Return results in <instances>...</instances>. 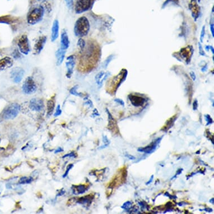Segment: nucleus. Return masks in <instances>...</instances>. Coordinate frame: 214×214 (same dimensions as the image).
Segmentation results:
<instances>
[{
  "label": "nucleus",
  "instance_id": "15",
  "mask_svg": "<svg viewBox=\"0 0 214 214\" xmlns=\"http://www.w3.org/2000/svg\"><path fill=\"white\" fill-rule=\"evenodd\" d=\"M70 46V40L66 30H62L61 36V48L63 50H67Z\"/></svg>",
  "mask_w": 214,
  "mask_h": 214
},
{
  "label": "nucleus",
  "instance_id": "10",
  "mask_svg": "<svg viewBox=\"0 0 214 214\" xmlns=\"http://www.w3.org/2000/svg\"><path fill=\"white\" fill-rule=\"evenodd\" d=\"M47 37L46 36H41L39 37L37 40H36L34 48H33V54H39L43 50L44 46L47 42Z\"/></svg>",
  "mask_w": 214,
  "mask_h": 214
},
{
  "label": "nucleus",
  "instance_id": "42",
  "mask_svg": "<svg viewBox=\"0 0 214 214\" xmlns=\"http://www.w3.org/2000/svg\"><path fill=\"white\" fill-rule=\"evenodd\" d=\"M190 76L191 77V78H192V79L193 81L195 80L196 79V75L195 74V72H193V71H192V72H191Z\"/></svg>",
  "mask_w": 214,
  "mask_h": 214
},
{
  "label": "nucleus",
  "instance_id": "12",
  "mask_svg": "<svg viewBox=\"0 0 214 214\" xmlns=\"http://www.w3.org/2000/svg\"><path fill=\"white\" fill-rule=\"evenodd\" d=\"M75 56L74 55H71L68 57L66 62V66L67 69V78H70L72 76L75 66Z\"/></svg>",
  "mask_w": 214,
  "mask_h": 214
},
{
  "label": "nucleus",
  "instance_id": "14",
  "mask_svg": "<svg viewBox=\"0 0 214 214\" xmlns=\"http://www.w3.org/2000/svg\"><path fill=\"white\" fill-rule=\"evenodd\" d=\"M13 64V59L9 57H5L0 59V72L10 68Z\"/></svg>",
  "mask_w": 214,
  "mask_h": 214
},
{
  "label": "nucleus",
  "instance_id": "4",
  "mask_svg": "<svg viewBox=\"0 0 214 214\" xmlns=\"http://www.w3.org/2000/svg\"><path fill=\"white\" fill-rule=\"evenodd\" d=\"M20 109V105L17 103H12L8 105L3 112V118L5 120H12L15 118L18 115Z\"/></svg>",
  "mask_w": 214,
  "mask_h": 214
},
{
  "label": "nucleus",
  "instance_id": "18",
  "mask_svg": "<svg viewBox=\"0 0 214 214\" xmlns=\"http://www.w3.org/2000/svg\"><path fill=\"white\" fill-rule=\"evenodd\" d=\"M59 22L57 20H55L54 22L52 28L51 34V40L54 42L59 37Z\"/></svg>",
  "mask_w": 214,
  "mask_h": 214
},
{
  "label": "nucleus",
  "instance_id": "20",
  "mask_svg": "<svg viewBox=\"0 0 214 214\" xmlns=\"http://www.w3.org/2000/svg\"><path fill=\"white\" fill-rule=\"evenodd\" d=\"M66 54V51L60 48L57 49L56 52V64L57 66H59L64 60V56Z\"/></svg>",
  "mask_w": 214,
  "mask_h": 214
},
{
  "label": "nucleus",
  "instance_id": "8",
  "mask_svg": "<svg viewBox=\"0 0 214 214\" xmlns=\"http://www.w3.org/2000/svg\"><path fill=\"white\" fill-rule=\"evenodd\" d=\"M25 71L22 67H16L11 71V78L15 83H19L22 81L24 76Z\"/></svg>",
  "mask_w": 214,
  "mask_h": 214
},
{
  "label": "nucleus",
  "instance_id": "27",
  "mask_svg": "<svg viewBox=\"0 0 214 214\" xmlns=\"http://www.w3.org/2000/svg\"><path fill=\"white\" fill-rule=\"evenodd\" d=\"M78 86H74L71 89V90H70V93L72 94V95H74L75 96H80V97H82V95L80 94V93H78L77 91V88H78Z\"/></svg>",
  "mask_w": 214,
  "mask_h": 214
},
{
  "label": "nucleus",
  "instance_id": "32",
  "mask_svg": "<svg viewBox=\"0 0 214 214\" xmlns=\"http://www.w3.org/2000/svg\"><path fill=\"white\" fill-rule=\"evenodd\" d=\"M64 1H65V3L67 5V7L71 9V8H72L74 0H64Z\"/></svg>",
  "mask_w": 214,
  "mask_h": 214
},
{
  "label": "nucleus",
  "instance_id": "31",
  "mask_svg": "<svg viewBox=\"0 0 214 214\" xmlns=\"http://www.w3.org/2000/svg\"><path fill=\"white\" fill-rule=\"evenodd\" d=\"M112 59V55H110V56L108 57L107 58V59H106V60H105V61H104V62L103 65V66L104 67V69H106V68H107V66H108V65L109 64L110 62L111 61V60Z\"/></svg>",
  "mask_w": 214,
  "mask_h": 214
},
{
  "label": "nucleus",
  "instance_id": "50",
  "mask_svg": "<svg viewBox=\"0 0 214 214\" xmlns=\"http://www.w3.org/2000/svg\"><path fill=\"white\" fill-rule=\"evenodd\" d=\"M38 1H39V2H44L46 1H47V0H37Z\"/></svg>",
  "mask_w": 214,
  "mask_h": 214
},
{
  "label": "nucleus",
  "instance_id": "38",
  "mask_svg": "<svg viewBox=\"0 0 214 214\" xmlns=\"http://www.w3.org/2000/svg\"><path fill=\"white\" fill-rule=\"evenodd\" d=\"M72 167H73V164H69V165L67 166V170H66V171L65 172L64 175L63 176V177H64V178H65V177L67 176V174H68L69 172V171H70L71 169L72 168Z\"/></svg>",
  "mask_w": 214,
  "mask_h": 214
},
{
  "label": "nucleus",
  "instance_id": "39",
  "mask_svg": "<svg viewBox=\"0 0 214 214\" xmlns=\"http://www.w3.org/2000/svg\"><path fill=\"white\" fill-rule=\"evenodd\" d=\"M197 107H198V102L197 100H195L193 103V109L194 110H196L197 109Z\"/></svg>",
  "mask_w": 214,
  "mask_h": 214
},
{
  "label": "nucleus",
  "instance_id": "43",
  "mask_svg": "<svg viewBox=\"0 0 214 214\" xmlns=\"http://www.w3.org/2000/svg\"><path fill=\"white\" fill-rule=\"evenodd\" d=\"M126 157L127 158H129V159H131V160H134V159H135V158L134 157V156H132V155H130V154H127L126 155Z\"/></svg>",
  "mask_w": 214,
  "mask_h": 214
},
{
  "label": "nucleus",
  "instance_id": "46",
  "mask_svg": "<svg viewBox=\"0 0 214 214\" xmlns=\"http://www.w3.org/2000/svg\"><path fill=\"white\" fill-rule=\"evenodd\" d=\"M64 151V150L62 149L61 147H59V148H58V149L55 151V153H60V152H62V151Z\"/></svg>",
  "mask_w": 214,
  "mask_h": 214
},
{
  "label": "nucleus",
  "instance_id": "35",
  "mask_svg": "<svg viewBox=\"0 0 214 214\" xmlns=\"http://www.w3.org/2000/svg\"><path fill=\"white\" fill-rule=\"evenodd\" d=\"M76 154H75V152L72 151V152H71V153L68 154H66V155H64L63 156V158H67V157H70V158H76Z\"/></svg>",
  "mask_w": 214,
  "mask_h": 214
},
{
  "label": "nucleus",
  "instance_id": "6",
  "mask_svg": "<svg viewBox=\"0 0 214 214\" xmlns=\"http://www.w3.org/2000/svg\"><path fill=\"white\" fill-rule=\"evenodd\" d=\"M22 89L25 94H31L35 93L37 89V86L32 77L28 76L25 79L22 86Z\"/></svg>",
  "mask_w": 214,
  "mask_h": 214
},
{
  "label": "nucleus",
  "instance_id": "21",
  "mask_svg": "<svg viewBox=\"0 0 214 214\" xmlns=\"http://www.w3.org/2000/svg\"><path fill=\"white\" fill-rule=\"evenodd\" d=\"M86 191V186L84 185L72 186V191L75 195L83 194Z\"/></svg>",
  "mask_w": 214,
  "mask_h": 214
},
{
  "label": "nucleus",
  "instance_id": "34",
  "mask_svg": "<svg viewBox=\"0 0 214 214\" xmlns=\"http://www.w3.org/2000/svg\"><path fill=\"white\" fill-rule=\"evenodd\" d=\"M198 48H199V53L200 54V55L203 56H205L206 54H205V52L203 51V48H202V47L201 46V43H198Z\"/></svg>",
  "mask_w": 214,
  "mask_h": 214
},
{
  "label": "nucleus",
  "instance_id": "19",
  "mask_svg": "<svg viewBox=\"0 0 214 214\" xmlns=\"http://www.w3.org/2000/svg\"><path fill=\"white\" fill-rule=\"evenodd\" d=\"M110 75V72L105 73L104 71H100L95 76V80L97 85L99 87L102 86L103 81L107 79V77Z\"/></svg>",
  "mask_w": 214,
  "mask_h": 214
},
{
  "label": "nucleus",
  "instance_id": "49",
  "mask_svg": "<svg viewBox=\"0 0 214 214\" xmlns=\"http://www.w3.org/2000/svg\"><path fill=\"white\" fill-rule=\"evenodd\" d=\"M214 198H212L210 200V202H211L212 204H214Z\"/></svg>",
  "mask_w": 214,
  "mask_h": 214
},
{
  "label": "nucleus",
  "instance_id": "22",
  "mask_svg": "<svg viewBox=\"0 0 214 214\" xmlns=\"http://www.w3.org/2000/svg\"><path fill=\"white\" fill-rule=\"evenodd\" d=\"M93 198V196L91 195H89L86 196L84 197L78 198L77 200L76 199V202L80 204H83V205H89L92 201Z\"/></svg>",
  "mask_w": 214,
  "mask_h": 214
},
{
  "label": "nucleus",
  "instance_id": "48",
  "mask_svg": "<svg viewBox=\"0 0 214 214\" xmlns=\"http://www.w3.org/2000/svg\"><path fill=\"white\" fill-rule=\"evenodd\" d=\"M204 210H205L206 211L208 212H211L212 211V210L211 209H210V208H207V209H204Z\"/></svg>",
  "mask_w": 214,
  "mask_h": 214
},
{
  "label": "nucleus",
  "instance_id": "3",
  "mask_svg": "<svg viewBox=\"0 0 214 214\" xmlns=\"http://www.w3.org/2000/svg\"><path fill=\"white\" fill-rule=\"evenodd\" d=\"M44 14V8L39 5L33 8L28 13L27 22L30 25H35L41 22Z\"/></svg>",
  "mask_w": 214,
  "mask_h": 214
},
{
  "label": "nucleus",
  "instance_id": "36",
  "mask_svg": "<svg viewBox=\"0 0 214 214\" xmlns=\"http://www.w3.org/2000/svg\"><path fill=\"white\" fill-rule=\"evenodd\" d=\"M205 34V27L203 26L202 29L201 30V35H200V41L201 42H203V38Z\"/></svg>",
  "mask_w": 214,
  "mask_h": 214
},
{
  "label": "nucleus",
  "instance_id": "1",
  "mask_svg": "<svg viewBox=\"0 0 214 214\" xmlns=\"http://www.w3.org/2000/svg\"><path fill=\"white\" fill-rule=\"evenodd\" d=\"M100 57V49L94 41L89 40L80 52L78 69L80 72H89L96 67Z\"/></svg>",
  "mask_w": 214,
  "mask_h": 214
},
{
  "label": "nucleus",
  "instance_id": "2",
  "mask_svg": "<svg viewBox=\"0 0 214 214\" xmlns=\"http://www.w3.org/2000/svg\"><path fill=\"white\" fill-rule=\"evenodd\" d=\"M90 30V23L85 16L79 18L75 23L74 33L76 37H83L88 34Z\"/></svg>",
  "mask_w": 214,
  "mask_h": 214
},
{
  "label": "nucleus",
  "instance_id": "33",
  "mask_svg": "<svg viewBox=\"0 0 214 214\" xmlns=\"http://www.w3.org/2000/svg\"><path fill=\"white\" fill-rule=\"evenodd\" d=\"M62 110H61V107H60V105H59L57 107L56 110V112L54 114V117H57L59 115H60L61 114Z\"/></svg>",
  "mask_w": 214,
  "mask_h": 214
},
{
  "label": "nucleus",
  "instance_id": "41",
  "mask_svg": "<svg viewBox=\"0 0 214 214\" xmlns=\"http://www.w3.org/2000/svg\"><path fill=\"white\" fill-rule=\"evenodd\" d=\"M164 196H167V197H168L169 198H171V199H172V198H173V199H175V198H176V196H172V195H171L168 192H166L165 194H164Z\"/></svg>",
  "mask_w": 214,
  "mask_h": 214
},
{
  "label": "nucleus",
  "instance_id": "11",
  "mask_svg": "<svg viewBox=\"0 0 214 214\" xmlns=\"http://www.w3.org/2000/svg\"><path fill=\"white\" fill-rule=\"evenodd\" d=\"M193 53V48L192 46H188L186 47L183 48L179 52V55L182 57V59H184L187 64H188L190 61L191 57Z\"/></svg>",
  "mask_w": 214,
  "mask_h": 214
},
{
  "label": "nucleus",
  "instance_id": "17",
  "mask_svg": "<svg viewBox=\"0 0 214 214\" xmlns=\"http://www.w3.org/2000/svg\"><path fill=\"white\" fill-rule=\"evenodd\" d=\"M129 99L131 102V104L135 107H140L144 105L146 100L143 97L134 95H130L129 96Z\"/></svg>",
  "mask_w": 214,
  "mask_h": 214
},
{
  "label": "nucleus",
  "instance_id": "5",
  "mask_svg": "<svg viewBox=\"0 0 214 214\" xmlns=\"http://www.w3.org/2000/svg\"><path fill=\"white\" fill-rule=\"evenodd\" d=\"M95 0H75V11L78 14L88 11L91 8Z\"/></svg>",
  "mask_w": 214,
  "mask_h": 214
},
{
  "label": "nucleus",
  "instance_id": "23",
  "mask_svg": "<svg viewBox=\"0 0 214 214\" xmlns=\"http://www.w3.org/2000/svg\"><path fill=\"white\" fill-rule=\"evenodd\" d=\"M55 106V101L54 99L52 98L49 99L47 102V115H50L54 112V109Z\"/></svg>",
  "mask_w": 214,
  "mask_h": 214
},
{
  "label": "nucleus",
  "instance_id": "37",
  "mask_svg": "<svg viewBox=\"0 0 214 214\" xmlns=\"http://www.w3.org/2000/svg\"><path fill=\"white\" fill-rule=\"evenodd\" d=\"M205 118H206L207 122V124H206L207 126H208L209 125H211L212 123V120L211 117L209 115H205Z\"/></svg>",
  "mask_w": 214,
  "mask_h": 214
},
{
  "label": "nucleus",
  "instance_id": "24",
  "mask_svg": "<svg viewBox=\"0 0 214 214\" xmlns=\"http://www.w3.org/2000/svg\"><path fill=\"white\" fill-rule=\"evenodd\" d=\"M107 113L108 115V120H109V124H108V129L112 130L116 127V122L114 118H113L112 115L110 113L108 110H107Z\"/></svg>",
  "mask_w": 214,
  "mask_h": 214
},
{
  "label": "nucleus",
  "instance_id": "16",
  "mask_svg": "<svg viewBox=\"0 0 214 214\" xmlns=\"http://www.w3.org/2000/svg\"><path fill=\"white\" fill-rule=\"evenodd\" d=\"M161 140V138H159L158 139L155 140L153 143H151L149 146H147L144 148H139V149H138L137 150H138V151H140V152H144V153H147V154L152 153L155 151L157 145L159 144V143H160V142Z\"/></svg>",
  "mask_w": 214,
  "mask_h": 214
},
{
  "label": "nucleus",
  "instance_id": "7",
  "mask_svg": "<svg viewBox=\"0 0 214 214\" xmlns=\"http://www.w3.org/2000/svg\"><path fill=\"white\" fill-rule=\"evenodd\" d=\"M18 46L19 51L22 54L25 55H28L30 51V46L29 39L27 35H23L19 38Z\"/></svg>",
  "mask_w": 214,
  "mask_h": 214
},
{
  "label": "nucleus",
  "instance_id": "9",
  "mask_svg": "<svg viewBox=\"0 0 214 214\" xmlns=\"http://www.w3.org/2000/svg\"><path fill=\"white\" fill-rule=\"evenodd\" d=\"M29 108L33 111L40 112L44 108V102L42 99L33 98L30 100Z\"/></svg>",
  "mask_w": 214,
  "mask_h": 214
},
{
  "label": "nucleus",
  "instance_id": "44",
  "mask_svg": "<svg viewBox=\"0 0 214 214\" xmlns=\"http://www.w3.org/2000/svg\"><path fill=\"white\" fill-rule=\"evenodd\" d=\"M210 29H211V32L212 33V36L214 37V24H212L210 25Z\"/></svg>",
  "mask_w": 214,
  "mask_h": 214
},
{
  "label": "nucleus",
  "instance_id": "13",
  "mask_svg": "<svg viewBox=\"0 0 214 214\" xmlns=\"http://www.w3.org/2000/svg\"><path fill=\"white\" fill-rule=\"evenodd\" d=\"M189 8L191 11L192 15L194 19L196 20L198 19L200 14V8L197 3V0H191L189 4Z\"/></svg>",
  "mask_w": 214,
  "mask_h": 214
},
{
  "label": "nucleus",
  "instance_id": "47",
  "mask_svg": "<svg viewBox=\"0 0 214 214\" xmlns=\"http://www.w3.org/2000/svg\"><path fill=\"white\" fill-rule=\"evenodd\" d=\"M169 1H172V2H173V3H178V0H167V1H166V3H168Z\"/></svg>",
  "mask_w": 214,
  "mask_h": 214
},
{
  "label": "nucleus",
  "instance_id": "26",
  "mask_svg": "<svg viewBox=\"0 0 214 214\" xmlns=\"http://www.w3.org/2000/svg\"><path fill=\"white\" fill-rule=\"evenodd\" d=\"M32 181V177H22V178L20 179L19 183V184H23V185L29 184V183H30Z\"/></svg>",
  "mask_w": 214,
  "mask_h": 214
},
{
  "label": "nucleus",
  "instance_id": "51",
  "mask_svg": "<svg viewBox=\"0 0 214 214\" xmlns=\"http://www.w3.org/2000/svg\"><path fill=\"white\" fill-rule=\"evenodd\" d=\"M199 1H200V0H199Z\"/></svg>",
  "mask_w": 214,
  "mask_h": 214
},
{
  "label": "nucleus",
  "instance_id": "25",
  "mask_svg": "<svg viewBox=\"0 0 214 214\" xmlns=\"http://www.w3.org/2000/svg\"><path fill=\"white\" fill-rule=\"evenodd\" d=\"M16 22V19L11 18L10 16H2L0 18V23H5V24H13Z\"/></svg>",
  "mask_w": 214,
  "mask_h": 214
},
{
  "label": "nucleus",
  "instance_id": "29",
  "mask_svg": "<svg viewBox=\"0 0 214 214\" xmlns=\"http://www.w3.org/2000/svg\"><path fill=\"white\" fill-rule=\"evenodd\" d=\"M103 142H104V146H102L101 147H99V149H104L105 147H107L108 145L110 144V141L108 140V139L107 138V137L106 136H103Z\"/></svg>",
  "mask_w": 214,
  "mask_h": 214
},
{
  "label": "nucleus",
  "instance_id": "40",
  "mask_svg": "<svg viewBox=\"0 0 214 214\" xmlns=\"http://www.w3.org/2000/svg\"><path fill=\"white\" fill-rule=\"evenodd\" d=\"M115 102H117V103H119V104L121 105L124 106V105H125V103H124L123 100H121V99H115Z\"/></svg>",
  "mask_w": 214,
  "mask_h": 214
},
{
  "label": "nucleus",
  "instance_id": "28",
  "mask_svg": "<svg viewBox=\"0 0 214 214\" xmlns=\"http://www.w3.org/2000/svg\"><path fill=\"white\" fill-rule=\"evenodd\" d=\"M86 45V42L83 38H80L78 42V46L79 47L80 51L83 49Z\"/></svg>",
  "mask_w": 214,
  "mask_h": 214
},
{
  "label": "nucleus",
  "instance_id": "45",
  "mask_svg": "<svg viewBox=\"0 0 214 214\" xmlns=\"http://www.w3.org/2000/svg\"><path fill=\"white\" fill-rule=\"evenodd\" d=\"M153 178H154V176H151V177H150V180L146 183V185H149L150 183H151L152 182V181H153Z\"/></svg>",
  "mask_w": 214,
  "mask_h": 214
},
{
  "label": "nucleus",
  "instance_id": "30",
  "mask_svg": "<svg viewBox=\"0 0 214 214\" xmlns=\"http://www.w3.org/2000/svg\"><path fill=\"white\" fill-rule=\"evenodd\" d=\"M131 206H132V203L130 201H127L123 203V205L121 206V207L124 210H127L131 208Z\"/></svg>",
  "mask_w": 214,
  "mask_h": 214
}]
</instances>
